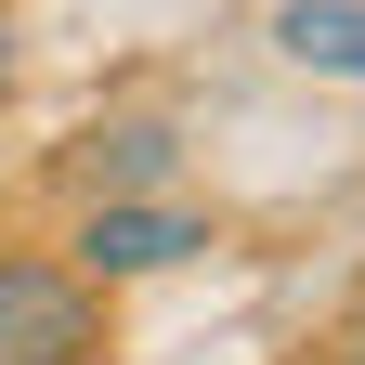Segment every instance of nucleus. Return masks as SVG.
Masks as SVG:
<instances>
[{"label":"nucleus","instance_id":"obj_1","mask_svg":"<svg viewBox=\"0 0 365 365\" xmlns=\"http://www.w3.org/2000/svg\"><path fill=\"white\" fill-rule=\"evenodd\" d=\"M105 352V287L66 261H0V365H91Z\"/></svg>","mask_w":365,"mask_h":365},{"label":"nucleus","instance_id":"obj_2","mask_svg":"<svg viewBox=\"0 0 365 365\" xmlns=\"http://www.w3.org/2000/svg\"><path fill=\"white\" fill-rule=\"evenodd\" d=\"M182 248H209V235H196L182 209H144V196H105V209L78 222V274H91V287H105V274H157V261H182Z\"/></svg>","mask_w":365,"mask_h":365},{"label":"nucleus","instance_id":"obj_3","mask_svg":"<svg viewBox=\"0 0 365 365\" xmlns=\"http://www.w3.org/2000/svg\"><path fill=\"white\" fill-rule=\"evenodd\" d=\"M274 39H287V66H313V78H365V0H287Z\"/></svg>","mask_w":365,"mask_h":365},{"label":"nucleus","instance_id":"obj_4","mask_svg":"<svg viewBox=\"0 0 365 365\" xmlns=\"http://www.w3.org/2000/svg\"><path fill=\"white\" fill-rule=\"evenodd\" d=\"M170 118H105V130H91V144H78V170H91V196H130V182H170Z\"/></svg>","mask_w":365,"mask_h":365},{"label":"nucleus","instance_id":"obj_5","mask_svg":"<svg viewBox=\"0 0 365 365\" xmlns=\"http://www.w3.org/2000/svg\"><path fill=\"white\" fill-rule=\"evenodd\" d=\"M0 78H14V14H0Z\"/></svg>","mask_w":365,"mask_h":365},{"label":"nucleus","instance_id":"obj_6","mask_svg":"<svg viewBox=\"0 0 365 365\" xmlns=\"http://www.w3.org/2000/svg\"><path fill=\"white\" fill-rule=\"evenodd\" d=\"M352 365H365V327H352Z\"/></svg>","mask_w":365,"mask_h":365}]
</instances>
